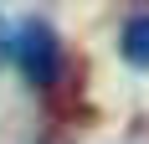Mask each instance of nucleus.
Listing matches in <instances>:
<instances>
[{"label": "nucleus", "mask_w": 149, "mask_h": 144, "mask_svg": "<svg viewBox=\"0 0 149 144\" xmlns=\"http://www.w3.org/2000/svg\"><path fill=\"white\" fill-rule=\"evenodd\" d=\"M10 62L21 67V77H26L31 87H46L52 77H57V31L46 26V21H26V26L10 36Z\"/></svg>", "instance_id": "1"}, {"label": "nucleus", "mask_w": 149, "mask_h": 144, "mask_svg": "<svg viewBox=\"0 0 149 144\" xmlns=\"http://www.w3.org/2000/svg\"><path fill=\"white\" fill-rule=\"evenodd\" d=\"M123 57L134 67H149V15H129V26H123Z\"/></svg>", "instance_id": "2"}, {"label": "nucleus", "mask_w": 149, "mask_h": 144, "mask_svg": "<svg viewBox=\"0 0 149 144\" xmlns=\"http://www.w3.org/2000/svg\"><path fill=\"white\" fill-rule=\"evenodd\" d=\"M0 62H10V31H5V21H0Z\"/></svg>", "instance_id": "3"}]
</instances>
